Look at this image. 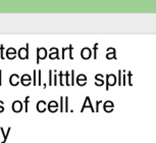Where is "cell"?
<instances>
[{
  "label": "cell",
  "instance_id": "1",
  "mask_svg": "<svg viewBox=\"0 0 156 143\" xmlns=\"http://www.w3.org/2000/svg\"><path fill=\"white\" fill-rule=\"evenodd\" d=\"M12 110H14V112H20L22 110V102L20 100H14V102H12Z\"/></svg>",
  "mask_w": 156,
  "mask_h": 143
},
{
  "label": "cell",
  "instance_id": "2",
  "mask_svg": "<svg viewBox=\"0 0 156 143\" xmlns=\"http://www.w3.org/2000/svg\"><path fill=\"white\" fill-rule=\"evenodd\" d=\"M28 50H29V44H27L26 48H20V51H18V56H20V59H26L28 58Z\"/></svg>",
  "mask_w": 156,
  "mask_h": 143
},
{
  "label": "cell",
  "instance_id": "3",
  "mask_svg": "<svg viewBox=\"0 0 156 143\" xmlns=\"http://www.w3.org/2000/svg\"><path fill=\"white\" fill-rule=\"evenodd\" d=\"M10 131H11V128L10 127L7 128L6 133H5L4 129H3L2 127H0V133H1V134H2V136H3V139H2V141H1V143H5V142H6V140H7V138H8V135H9V133H10Z\"/></svg>",
  "mask_w": 156,
  "mask_h": 143
},
{
  "label": "cell",
  "instance_id": "4",
  "mask_svg": "<svg viewBox=\"0 0 156 143\" xmlns=\"http://www.w3.org/2000/svg\"><path fill=\"white\" fill-rule=\"evenodd\" d=\"M9 82H10L11 86H18V83H20V77H18L16 74L11 75L10 78H9Z\"/></svg>",
  "mask_w": 156,
  "mask_h": 143
},
{
  "label": "cell",
  "instance_id": "5",
  "mask_svg": "<svg viewBox=\"0 0 156 143\" xmlns=\"http://www.w3.org/2000/svg\"><path fill=\"white\" fill-rule=\"evenodd\" d=\"M16 51L14 48L10 47V48H8L6 50V57L8 59H14V58H16Z\"/></svg>",
  "mask_w": 156,
  "mask_h": 143
},
{
  "label": "cell",
  "instance_id": "6",
  "mask_svg": "<svg viewBox=\"0 0 156 143\" xmlns=\"http://www.w3.org/2000/svg\"><path fill=\"white\" fill-rule=\"evenodd\" d=\"M20 82H22V84L24 86H28L31 84V77L29 76V75H24V76L22 77V79H20Z\"/></svg>",
  "mask_w": 156,
  "mask_h": 143
},
{
  "label": "cell",
  "instance_id": "7",
  "mask_svg": "<svg viewBox=\"0 0 156 143\" xmlns=\"http://www.w3.org/2000/svg\"><path fill=\"white\" fill-rule=\"evenodd\" d=\"M45 107H46V104H45L44 101H39L38 104H37V110H39L40 112H43L45 110Z\"/></svg>",
  "mask_w": 156,
  "mask_h": 143
},
{
  "label": "cell",
  "instance_id": "8",
  "mask_svg": "<svg viewBox=\"0 0 156 143\" xmlns=\"http://www.w3.org/2000/svg\"><path fill=\"white\" fill-rule=\"evenodd\" d=\"M29 100H30V97H27V98H26V100H25V104H26L25 110H26V112H28V105H29Z\"/></svg>",
  "mask_w": 156,
  "mask_h": 143
},
{
  "label": "cell",
  "instance_id": "9",
  "mask_svg": "<svg viewBox=\"0 0 156 143\" xmlns=\"http://www.w3.org/2000/svg\"><path fill=\"white\" fill-rule=\"evenodd\" d=\"M3 50H4V46H3V45H1V46H0V51H1V58H2V59H4V55H3Z\"/></svg>",
  "mask_w": 156,
  "mask_h": 143
},
{
  "label": "cell",
  "instance_id": "10",
  "mask_svg": "<svg viewBox=\"0 0 156 143\" xmlns=\"http://www.w3.org/2000/svg\"><path fill=\"white\" fill-rule=\"evenodd\" d=\"M3 112H4V107H3V105H0V114Z\"/></svg>",
  "mask_w": 156,
  "mask_h": 143
},
{
  "label": "cell",
  "instance_id": "11",
  "mask_svg": "<svg viewBox=\"0 0 156 143\" xmlns=\"http://www.w3.org/2000/svg\"><path fill=\"white\" fill-rule=\"evenodd\" d=\"M1 74H2V72L0 71V86H1V84H2V82H1Z\"/></svg>",
  "mask_w": 156,
  "mask_h": 143
},
{
  "label": "cell",
  "instance_id": "12",
  "mask_svg": "<svg viewBox=\"0 0 156 143\" xmlns=\"http://www.w3.org/2000/svg\"><path fill=\"white\" fill-rule=\"evenodd\" d=\"M0 105H3V101L2 100H0Z\"/></svg>",
  "mask_w": 156,
  "mask_h": 143
}]
</instances>
